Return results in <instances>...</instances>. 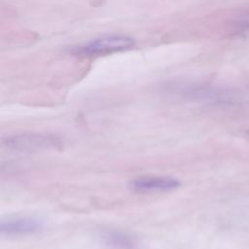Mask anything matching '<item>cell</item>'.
<instances>
[{
	"instance_id": "cell-1",
	"label": "cell",
	"mask_w": 249,
	"mask_h": 249,
	"mask_svg": "<svg viewBox=\"0 0 249 249\" xmlns=\"http://www.w3.org/2000/svg\"><path fill=\"white\" fill-rule=\"evenodd\" d=\"M1 145L18 152L59 151L63 148L64 140L50 132H20L2 137Z\"/></svg>"
},
{
	"instance_id": "cell-2",
	"label": "cell",
	"mask_w": 249,
	"mask_h": 249,
	"mask_svg": "<svg viewBox=\"0 0 249 249\" xmlns=\"http://www.w3.org/2000/svg\"><path fill=\"white\" fill-rule=\"evenodd\" d=\"M135 46L133 38L126 35H107L92 39L74 47L71 53L82 57L108 55L132 49Z\"/></svg>"
},
{
	"instance_id": "cell-6",
	"label": "cell",
	"mask_w": 249,
	"mask_h": 249,
	"mask_svg": "<svg viewBox=\"0 0 249 249\" xmlns=\"http://www.w3.org/2000/svg\"><path fill=\"white\" fill-rule=\"evenodd\" d=\"M239 26L242 30H249V13L245 14L240 19Z\"/></svg>"
},
{
	"instance_id": "cell-5",
	"label": "cell",
	"mask_w": 249,
	"mask_h": 249,
	"mask_svg": "<svg viewBox=\"0 0 249 249\" xmlns=\"http://www.w3.org/2000/svg\"><path fill=\"white\" fill-rule=\"evenodd\" d=\"M101 238L107 246L113 249H135L138 244L136 236L120 230L106 231Z\"/></svg>"
},
{
	"instance_id": "cell-3",
	"label": "cell",
	"mask_w": 249,
	"mask_h": 249,
	"mask_svg": "<svg viewBox=\"0 0 249 249\" xmlns=\"http://www.w3.org/2000/svg\"><path fill=\"white\" fill-rule=\"evenodd\" d=\"M44 226V221L36 217H13L0 222V233L3 236L30 235L41 231Z\"/></svg>"
},
{
	"instance_id": "cell-4",
	"label": "cell",
	"mask_w": 249,
	"mask_h": 249,
	"mask_svg": "<svg viewBox=\"0 0 249 249\" xmlns=\"http://www.w3.org/2000/svg\"><path fill=\"white\" fill-rule=\"evenodd\" d=\"M128 185L129 189L133 192L147 194L176 190L180 187L181 182L169 176H145L131 180Z\"/></svg>"
}]
</instances>
